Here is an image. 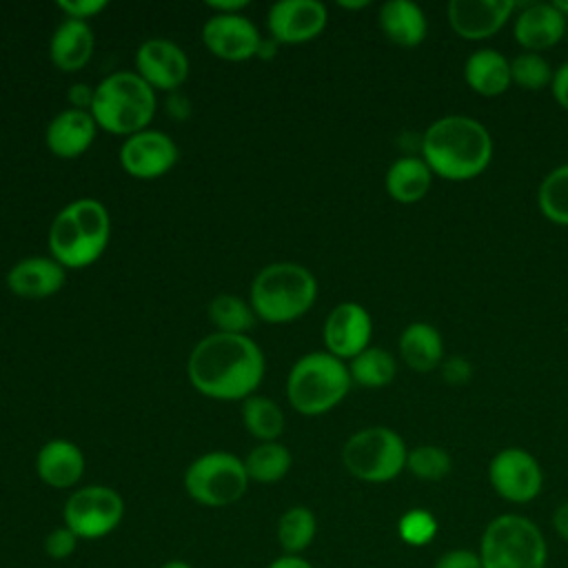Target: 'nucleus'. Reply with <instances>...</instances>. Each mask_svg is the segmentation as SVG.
I'll return each instance as SVG.
<instances>
[{
    "label": "nucleus",
    "instance_id": "obj_1",
    "mask_svg": "<svg viewBox=\"0 0 568 568\" xmlns=\"http://www.w3.org/2000/svg\"><path fill=\"white\" fill-rule=\"evenodd\" d=\"M264 368V353L251 337L217 331L202 337L186 362L193 388L204 397L222 402H244L255 395Z\"/></svg>",
    "mask_w": 568,
    "mask_h": 568
},
{
    "label": "nucleus",
    "instance_id": "obj_2",
    "mask_svg": "<svg viewBox=\"0 0 568 568\" xmlns=\"http://www.w3.org/2000/svg\"><path fill=\"white\" fill-rule=\"evenodd\" d=\"M493 158V140L479 120L446 115L435 120L422 138V160L446 180H473Z\"/></svg>",
    "mask_w": 568,
    "mask_h": 568
},
{
    "label": "nucleus",
    "instance_id": "obj_3",
    "mask_svg": "<svg viewBox=\"0 0 568 568\" xmlns=\"http://www.w3.org/2000/svg\"><path fill=\"white\" fill-rule=\"evenodd\" d=\"M111 237V217L102 202L80 197L62 206L49 226L51 257L64 268H84L100 260Z\"/></svg>",
    "mask_w": 568,
    "mask_h": 568
},
{
    "label": "nucleus",
    "instance_id": "obj_4",
    "mask_svg": "<svg viewBox=\"0 0 568 568\" xmlns=\"http://www.w3.org/2000/svg\"><path fill=\"white\" fill-rule=\"evenodd\" d=\"M317 297L315 275L297 262L266 264L251 282L248 304L266 324H288L302 317Z\"/></svg>",
    "mask_w": 568,
    "mask_h": 568
},
{
    "label": "nucleus",
    "instance_id": "obj_5",
    "mask_svg": "<svg viewBox=\"0 0 568 568\" xmlns=\"http://www.w3.org/2000/svg\"><path fill=\"white\" fill-rule=\"evenodd\" d=\"M155 109V89H151L135 71H115L95 84L89 113L98 129L129 138L149 129Z\"/></svg>",
    "mask_w": 568,
    "mask_h": 568
},
{
    "label": "nucleus",
    "instance_id": "obj_6",
    "mask_svg": "<svg viewBox=\"0 0 568 568\" xmlns=\"http://www.w3.org/2000/svg\"><path fill=\"white\" fill-rule=\"evenodd\" d=\"M348 366L328 351L302 355L288 371L286 397L300 415H324L335 408L351 388Z\"/></svg>",
    "mask_w": 568,
    "mask_h": 568
},
{
    "label": "nucleus",
    "instance_id": "obj_7",
    "mask_svg": "<svg viewBox=\"0 0 568 568\" xmlns=\"http://www.w3.org/2000/svg\"><path fill=\"white\" fill-rule=\"evenodd\" d=\"M481 568H546L548 546L539 526L515 513L488 521L479 541Z\"/></svg>",
    "mask_w": 568,
    "mask_h": 568
},
{
    "label": "nucleus",
    "instance_id": "obj_8",
    "mask_svg": "<svg viewBox=\"0 0 568 568\" xmlns=\"http://www.w3.org/2000/svg\"><path fill=\"white\" fill-rule=\"evenodd\" d=\"M406 444L386 426H368L353 433L344 448V468L359 481L384 484L395 479L406 468Z\"/></svg>",
    "mask_w": 568,
    "mask_h": 568
},
{
    "label": "nucleus",
    "instance_id": "obj_9",
    "mask_svg": "<svg viewBox=\"0 0 568 568\" xmlns=\"http://www.w3.org/2000/svg\"><path fill=\"white\" fill-rule=\"evenodd\" d=\"M248 484L244 459L226 450L204 453L184 470L186 495L206 508H224L240 501Z\"/></svg>",
    "mask_w": 568,
    "mask_h": 568
},
{
    "label": "nucleus",
    "instance_id": "obj_10",
    "mask_svg": "<svg viewBox=\"0 0 568 568\" xmlns=\"http://www.w3.org/2000/svg\"><path fill=\"white\" fill-rule=\"evenodd\" d=\"M124 517L122 495L102 484L75 488L62 508V521L80 539H100L111 535Z\"/></svg>",
    "mask_w": 568,
    "mask_h": 568
},
{
    "label": "nucleus",
    "instance_id": "obj_11",
    "mask_svg": "<svg viewBox=\"0 0 568 568\" xmlns=\"http://www.w3.org/2000/svg\"><path fill=\"white\" fill-rule=\"evenodd\" d=\"M490 486L499 497L513 504L532 501L544 486L537 459L524 448H504L488 464Z\"/></svg>",
    "mask_w": 568,
    "mask_h": 568
},
{
    "label": "nucleus",
    "instance_id": "obj_12",
    "mask_svg": "<svg viewBox=\"0 0 568 568\" xmlns=\"http://www.w3.org/2000/svg\"><path fill=\"white\" fill-rule=\"evenodd\" d=\"M178 155L180 151L173 138L155 129H144L124 138L120 146V164L135 180L162 178L175 166Z\"/></svg>",
    "mask_w": 568,
    "mask_h": 568
},
{
    "label": "nucleus",
    "instance_id": "obj_13",
    "mask_svg": "<svg viewBox=\"0 0 568 568\" xmlns=\"http://www.w3.org/2000/svg\"><path fill=\"white\" fill-rule=\"evenodd\" d=\"M326 22V7L317 0H280L266 13L268 38L277 44L308 42L324 31Z\"/></svg>",
    "mask_w": 568,
    "mask_h": 568
},
{
    "label": "nucleus",
    "instance_id": "obj_14",
    "mask_svg": "<svg viewBox=\"0 0 568 568\" xmlns=\"http://www.w3.org/2000/svg\"><path fill=\"white\" fill-rule=\"evenodd\" d=\"M202 42L220 60L244 62L257 55L262 36L242 13H213L202 27Z\"/></svg>",
    "mask_w": 568,
    "mask_h": 568
},
{
    "label": "nucleus",
    "instance_id": "obj_15",
    "mask_svg": "<svg viewBox=\"0 0 568 568\" xmlns=\"http://www.w3.org/2000/svg\"><path fill=\"white\" fill-rule=\"evenodd\" d=\"M135 69L151 89L173 93L189 78V58L175 42L151 38L138 47Z\"/></svg>",
    "mask_w": 568,
    "mask_h": 568
},
{
    "label": "nucleus",
    "instance_id": "obj_16",
    "mask_svg": "<svg viewBox=\"0 0 568 568\" xmlns=\"http://www.w3.org/2000/svg\"><path fill=\"white\" fill-rule=\"evenodd\" d=\"M373 333V322L368 311L357 302H342L337 304L326 322H324V344L326 351L335 357L353 359L362 351L368 348Z\"/></svg>",
    "mask_w": 568,
    "mask_h": 568
},
{
    "label": "nucleus",
    "instance_id": "obj_17",
    "mask_svg": "<svg viewBox=\"0 0 568 568\" xmlns=\"http://www.w3.org/2000/svg\"><path fill=\"white\" fill-rule=\"evenodd\" d=\"M515 7L513 0H450L448 22L459 38L484 40L506 24Z\"/></svg>",
    "mask_w": 568,
    "mask_h": 568
},
{
    "label": "nucleus",
    "instance_id": "obj_18",
    "mask_svg": "<svg viewBox=\"0 0 568 568\" xmlns=\"http://www.w3.org/2000/svg\"><path fill=\"white\" fill-rule=\"evenodd\" d=\"M67 280V268L53 257L31 255L18 260L7 273V288L24 300H44L55 295Z\"/></svg>",
    "mask_w": 568,
    "mask_h": 568
},
{
    "label": "nucleus",
    "instance_id": "obj_19",
    "mask_svg": "<svg viewBox=\"0 0 568 568\" xmlns=\"http://www.w3.org/2000/svg\"><path fill=\"white\" fill-rule=\"evenodd\" d=\"M84 453L78 444L64 437L44 442L36 455V473L40 481L55 490L75 488L84 475Z\"/></svg>",
    "mask_w": 568,
    "mask_h": 568
},
{
    "label": "nucleus",
    "instance_id": "obj_20",
    "mask_svg": "<svg viewBox=\"0 0 568 568\" xmlns=\"http://www.w3.org/2000/svg\"><path fill=\"white\" fill-rule=\"evenodd\" d=\"M98 133V124L89 111L64 109L51 118L44 131L47 149L62 160L80 158L89 151Z\"/></svg>",
    "mask_w": 568,
    "mask_h": 568
},
{
    "label": "nucleus",
    "instance_id": "obj_21",
    "mask_svg": "<svg viewBox=\"0 0 568 568\" xmlns=\"http://www.w3.org/2000/svg\"><path fill=\"white\" fill-rule=\"evenodd\" d=\"M568 20L552 2L528 4L515 18V40L526 51H544L566 36Z\"/></svg>",
    "mask_w": 568,
    "mask_h": 568
},
{
    "label": "nucleus",
    "instance_id": "obj_22",
    "mask_svg": "<svg viewBox=\"0 0 568 568\" xmlns=\"http://www.w3.org/2000/svg\"><path fill=\"white\" fill-rule=\"evenodd\" d=\"M93 47H95V36L89 22L67 18L55 27L51 36L49 55L60 71L73 73L87 67V62L93 55Z\"/></svg>",
    "mask_w": 568,
    "mask_h": 568
},
{
    "label": "nucleus",
    "instance_id": "obj_23",
    "mask_svg": "<svg viewBox=\"0 0 568 568\" xmlns=\"http://www.w3.org/2000/svg\"><path fill=\"white\" fill-rule=\"evenodd\" d=\"M382 33L397 47H417L426 38V16L410 0H388L379 9Z\"/></svg>",
    "mask_w": 568,
    "mask_h": 568
},
{
    "label": "nucleus",
    "instance_id": "obj_24",
    "mask_svg": "<svg viewBox=\"0 0 568 568\" xmlns=\"http://www.w3.org/2000/svg\"><path fill=\"white\" fill-rule=\"evenodd\" d=\"M399 355L408 368L428 373L444 362V342L435 326L426 322H413L402 331Z\"/></svg>",
    "mask_w": 568,
    "mask_h": 568
},
{
    "label": "nucleus",
    "instance_id": "obj_25",
    "mask_svg": "<svg viewBox=\"0 0 568 568\" xmlns=\"http://www.w3.org/2000/svg\"><path fill=\"white\" fill-rule=\"evenodd\" d=\"M466 84L486 98L501 95L510 87V62L495 49L475 51L464 64Z\"/></svg>",
    "mask_w": 568,
    "mask_h": 568
},
{
    "label": "nucleus",
    "instance_id": "obj_26",
    "mask_svg": "<svg viewBox=\"0 0 568 568\" xmlns=\"http://www.w3.org/2000/svg\"><path fill=\"white\" fill-rule=\"evenodd\" d=\"M433 171L422 158L404 155L386 171V193L402 204L419 202L430 189Z\"/></svg>",
    "mask_w": 568,
    "mask_h": 568
},
{
    "label": "nucleus",
    "instance_id": "obj_27",
    "mask_svg": "<svg viewBox=\"0 0 568 568\" xmlns=\"http://www.w3.org/2000/svg\"><path fill=\"white\" fill-rule=\"evenodd\" d=\"M291 450L280 442H260L244 457V468L251 481L275 484L284 479L291 470Z\"/></svg>",
    "mask_w": 568,
    "mask_h": 568
},
{
    "label": "nucleus",
    "instance_id": "obj_28",
    "mask_svg": "<svg viewBox=\"0 0 568 568\" xmlns=\"http://www.w3.org/2000/svg\"><path fill=\"white\" fill-rule=\"evenodd\" d=\"M317 519L306 506H291L277 519V541L282 555H302L315 539Z\"/></svg>",
    "mask_w": 568,
    "mask_h": 568
},
{
    "label": "nucleus",
    "instance_id": "obj_29",
    "mask_svg": "<svg viewBox=\"0 0 568 568\" xmlns=\"http://www.w3.org/2000/svg\"><path fill=\"white\" fill-rule=\"evenodd\" d=\"M209 320L217 333L246 335L255 324L253 306L233 293H220L209 302Z\"/></svg>",
    "mask_w": 568,
    "mask_h": 568
},
{
    "label": "nucleus",
    "instance_id": "obj_30",
    "mask_svg": "<svg viewBox=\"0 0 568 568\" xmlns=\"http://www.w3.org/2000/svg\"><path fill=\"white\" fill-rule=\"evenodd\" d=\"M242 422L246 430L260 442H277L284 430L282 408L262 395H251L242 402Z\"/></svg>",
    "mask_w": 568,
    "mask_h": 568
},
{
    "label": "nucleus",
    "instance_id": "obj_31",
    "mask_svg": "<svg viewBox=\"0 0 568 568\" xmlns=\"http://www.w3.org/2000/svg\"><path fill=\"white\" fill-rule=\"evenodd\" d=\"M395 371H397L395 357L379 346H368L366 351L355 355L348 366L351 379L366 388H382L390 384L395 377Z\"/></svg>",
    "mask_w": 568,
    "mask_h": 568
},
{
    "label": "nucleus",
    "instance_id": "obj_32",
    "mask_svg": "<svg viewBox=\"0 0 568 568\" xmlns=\"http://www.w3.org/2000/svg\"><path fill=\"white\" fill-rule=\"evenodd\" d=\"M539 211L555 224L568 226V164L550 171L537 193Z\"/></svg>",
    "mask_w": 568,
    "mask_h": 568
},
{
    "label": "nucleus",
    "instance_id": "obj_33",
    "mask_svg": "<svg viewBox=\"0 0 568 568\" xmlns=\"http://www.w3.org/2000/svg\"><path fill=\"white\" fill-rule=\"evenodd\" d=\"M406 468L410 475H415L422 481H439L450 473L453 459L448 450H444L442 446L419 444L408 450Z\"/></svg>",
    "mask_w": 568,
    "mask_h": 568
},
{
    "label": "nucleus",
    "instance_id": "obj_34",
    "mask_svg": "<svg viewBox=\"0 0 568 568\" xmlns=\"http://www.w3.org/2000/svg\"><path fill=\"white\" fill-rule=\"evenodd\" d=\"M555 71L544 55L524 51L510 62V80L526 91H539L552 82Z\"/></svg>",
    "mask_w": 568,
    "mask_h": 568
},
{
    "label": "nucleus",
    "instance_id": "obj_35",
    "mask_svg": "<svg viewBox=\"0 0 568 568\" xmlns=\"http://www.w3.org/2000/svg\"><path fill=\"white\" fill-rule=\"evenodd\" d=\"M397 535L408 546H426L437 535V519L426 508H410L399 517Z\"/></svg>",
    "mask_w": 568,
    "mask_h": 568
},
{
    "label": "nucleus",
    "instance_id": "obj_36",
    "mask_svg": "<svg viewBox=\"0 0 568 568\" xmlns=\"http://www.w3.org/2000/svg\"><path fill=\"white\" fill-rule=\"evenodd\" d=\"M78 544H80V537L69 526L62 524V526H55L53 530L47 532L42 548L51 559L62 561V559H69L75 552Z\"/></svg>",
    "mask_w": 568,
    "mask_h": 568
},
{
    "label": "nucleus",
    "instance_id": "obj_37",
    "mask_svg": "<svg viewBox=\"0 0 568 568\" xmlns=\"http://www.w3.org/2000/svg\"><path fill=\"white\" fill-rule=\"evenodd\" d=\"M55 7L69 18V20H80L87 22L95 16H100L109 2L106 0H58Z\"/></svg>",
    "mask_w": 568,
    "mask_h": 568
},
{
    "label": "nucleus",
    "instance_id": "obj_38",
    "mask_svg": "<svg viewBox=\"0 0 568 568\" xmlns=\"http://www.w3.org/2000/svg\"><path fill=\"white\" fill-rule=\"evenodd\" d=\"M433 568H481V559L477 550L468 548H453L437 557Z\"/></svg>",
    "mask_w": 568,
    "mask_h": 568
},
{
    "label": "nucleus",
    "instance_id": "obj_39",
    "mask_svg": "<svg viewBox=\"0 0 568 568\" xmlns=\"http://www.w3.org/2000/svg\"><path fill=\"white\" fill-rule=\"evenodd\" d=\"M470 375H473V366L464 357H448L442 362V377L453 386L466 384Z\"/></svg>",
    "mask_w": 568,
    "mask_h": 568
},
{
    "label": "nucleus",
    "instance_id": "obj_40",
    "mask_svg": "<svg viewBox=\"0 0 568 568\" xmlns=\"http://www.w3.org/2000/svg\"><path fill=\"white\" fill-rule=\"evenodd\" d=\"M93 93H95V87H89L87 82H75V84H71V87H69V95H67L71 109L91 111Z\"/></svg>",
    "mask_w": 568,
    "mask_h": 568
},
{
    "label": "nucleus",
    "instance_id": "obj_41",
    "mask_svg": "<svg viewBox=\"0 0 568 568\" xmlns=\"http://www.w3.org/2000/svg\"><path fill=\"white\" fill-rule=\"evenodd\" d=\"M550 89H552V95H555V100L559 102V106L568 111V62L561 64V67L555 71L552 82H550Z\"/></svg>",
    "mask_w": 568,
    "mask_h": 568
},
{
    "label": "nucleus",
    "instance_id": "obj_42",
    "mask_svg": "<svg viewBox=\"0 0 568 568\" xmlns=\"http://www.w3.org/2000/svg\"><path fill=\"white\" fill-rule=\"evenodd\" d=\"M166 113L175 120H186L191 115V102L189 98H184L182 93L173 91L169 93V100H166Z\"/></svg>",
    "mask_w": 568,
    "mask_h": 568
},
{
    "label": "nucleus",
    "instance_id": "obj_43",
    "mask_svg": "<svg viewBox=\"0 0 568 568\" xmlns=\"http://www.w3.org/2000/svg\"><path fill=\"white\" fill-rule=\"evenodd\" d=\"M206 7L213 13L229 16V13H242L248 7V0H206Z\"/></svg>",
    "mask_w": 568,
    "mask_h": 568
},
{
    "label": "nucleus",
    "instance_id": "obj_44",
    "mask_svg": "<svg viewBox=\"0 0 568 568\" xmlns=\"http://www.w3.org/2000/svg\"><path fill=\"white\" fill-rule=\"evenodd\" d=\"M552 528H555V532L564 541H568V501H564V504H559L555 508V513H552Z\"/></svg>",
    "mask_w": 568,
    "mask_h": 568
},
{
    "label": "nucleus",
    "instance_id": "obj_45",
    "mask_svg": "<svg viewBox=\"0 0 568 568\" xmlns=\"http://www.w3.org/2000/svg\"><path fill=\"white\" fill-rule=\"evenodd\" d=\"M266 568H315V566L306 561L302 555H280Z\"/></svg>",
    "mask_w": 568,
    "mask_h": 568
},
{
    "label": "nucleus",
    "instance_id": "obj_46",
    "mask_svg": "<svg viewBox=\"0 0 568 568\" xmlns=\"http://www.w3.org/2000/svg\"><path fill=\"white\" fill-rule=\"evenodd\" d=\"M160 568H193V566L189 561H184V559H169Z\"/></svg>",
    "mask_w": 568,
    "mask_h": 568
},
{
    "label": "nucleus",
    "instance_id": "obj_47",
    "mask_svg": "<svg viewBox=\"0 0 568 568\" xmlns=\"http://www.w3.org/2000/svg\"><path fill=\"white\" fill-rule=\"evenodd\" d=\"M342 9H364L368 7V0H357V2H346V0H339L337 2Z\"/></svg>",
    "mask_w": 568,
    "mask_h": 568
},
{
    "label": "nucleus",
    "instance_id": "obj_48",
    "mask_svg": "<svg viewBox=\"0 0 568 568\" xmlns=\"http://www.w3.org/2000/svg\"><path fill=\"white\" fill-rule=\"evenodd\" d=\"M564 16H566V20H568V0H559V2H552Z\"/></svg>",
    "mask_w": 568,
    "mask_h": 568
}]
</instances>
